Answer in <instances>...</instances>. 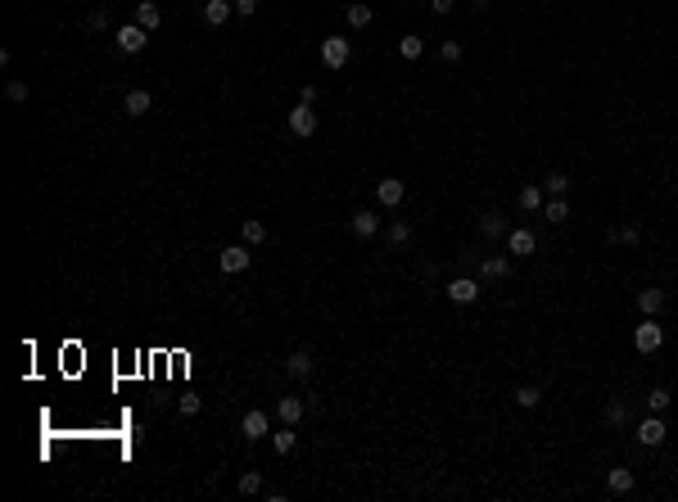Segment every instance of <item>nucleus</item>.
<instances>
[{"label":"nucleus","mask_w":678,"mask_h":502,"mask_svg":"<svg viewBox=\"0 0 678 502\" xmlns=\"http://www.w3.org/2000/svg\"><path fill=\"white\" fill-rule=\"evenodd\" d=\"M240 494H263V475L258 471H240Z\"/></svg>","instance_id":"obj_33"},{"label":"nucleus","mask_w":678,"mask_h":502,"mask_svg":"<svg viewBox=\"0 0 678 502\" xmlns=\"http://www.w3.org/2000/svg\"><path fill=\"white\" fill-rule=\"evenodd\" d=\"M507 231L511 227H507V217H502V213H484L480 217V236L484 240H498V236H507Z\"/></svg>","instance_id":"obj_21"},{"label":"nucleus","mask_w":678,"mask_h":502,"mask_svg":"<svg viewBox=\"0 0 678 502\" xmlns=\"http://www.w3.org/2000/svg\"><path fill=\"white\" fill-rule=\"evenodd\" d=\"M249 258H253V254H249L244 245H226L217 263H222V272H226V276H235V272H244V267H249Z\"/></svg>","instance_id":"obj_7"},{"label":"nucleus","mask_w":678,"mask_h":502,"mask_svg":"<svg viewBox=\"0 0 678 502\" xmlns=\"http://www.w3.org/2000/svg\"><path fill=\"white\" fill-rule=\"evenodd\" d=\"M285 371L299 375V380H308V375H312V353L308 349H294L290 358H285Z\"/></svg>","instance_id":"obj_20"},{"label":"nucleus","mask_w":678,"mask_h":502,"mask_svg":"<svg viewBox=\"0 0 678 502\" xmlns=\"http://www.w3.org/2000/svg\"><path fill=\"white\" fill-rule=\"evenodd\" d=\"M543 190H547V195H570V177L566 172H547V177H543Z\"/></svg>","instance_id":"obj_28"},{"label":"nucleus","mask_w":678,"mask_h":502,"mask_svg":"<svg viewBox=\"0 0 678 502\" xmlns=\"http://www.w3.org/2000/svg\"><path fill=\"white\" fill-rule=\"evenodd\" d=\"M606 240H619V245H642V231L624 227V231H606Z\"/></svg>","instance_id":"obj_32"},{"label":"nucleus","mask_w":678,"mask_h":502,"mask_svg":"<svg viewBox=\"0 0 678 502\" xmlns=\"http://www.w3.org/2000/svg\"><path fill=\"white\" fill-rule=\"evenodd\" d=\"M376 231H380V217L371 213V208H362V213H353V236H358V240H371Z\"/></svg>","instance_id":"obj_19"},{"label":"nucleus","mask_w":678,"mask_h":502,"mask_svg":"<svg viewBox=\"0 0 678 502\" xmlns=\"http://www.w3.org/2000/svg\"><path fill=\"white\" fill-rule=\"evenodd\" d=\"M389 245L407 249V245H412V227H407V222H394V227H389Z\"/></svg>","instance_id":"obj_30"},{"label":"nucleus","mask_w":678,"mask_h":502,"mask_svg":"<svg viewBox=\"0 0 678 502\" xmlns=\"http://www.w3.org/2000/svg\"><path fill=\"white\" fill-rule=\"evenodd\" d=\"M670 403H674V394L665 389V385H656V389L647 394V408H651V412H665V408H670Z\"/></svg>","instance_id":"obj_31"},{"label":"nucleus","mask_w":678,"mask_h":502,"mask_svg":"<svg viewBox=\"0 0 678 502\" xmlns=\"http://www.w3.org/2000/svg\"><path fill=\"white\" fill-rule=\"evenodd\" d=\"M403 195H407V186H403L398 177H385V181L376 186V199H380L385 208H398V204H403Z\"/></svg>","instance_id":"obj_10"},{"label":"nucleus","mask_w":678,"mask_h":502,"mask_svg":"<svg viewBox=\"0 0 678 502\" xmlns=\"http://www.w3.org/2000/svg\"><path fill=\"white\" fill-rule=\"evenodd\" d=\"M480 276H484V281H502V276H511V258H502V254L484 258V263H480Z\"/></svg>","instance_id":"obj_18"},{"label":"nucleus","mask_w":678,"mask_h":502,"mask_svg":"<svg viewBox=\"0 0 678 502\" xmlns=\"http://www.w3.org/2000/svg\"><path fill=\"white\" fill-rule=\"evenodd\" d=\"M113 41H118V50L122 55H140L149 45V32L140 23H127V27H118V32H113Z\"/></svg>","instance_id":"obj_1"},{"label":"nucleus","mask_w":678,"mask_h":502,"mask_svg":"<svg viewBox=\"0 0 678 502\" xmlns=\"http://www.w3.org/2000/svg\"><path fill=\"white\" fill-rule=\"evenodd\" d=\"M276 412H281V426H299V421H303V399H294V394H281Z\"/></svg>","instance_id":"obj_15"},{"label":"nucleus","mask_w":678,"mask_h":502,"mask_svg":"<svg viewBox=\"0 0 678 502\" xmlns=\"http://www.w3.org/2000/svg\"><path fill=\"white\" fill-rule=\"evenodd\" d=\"M348 55H353L348 36H326V41H321V64H326V69H344Z\"/></svg>","instance_id":"obj_2"},{"label":"nucleus","mask_w":678,"mask_h":502,"mask_svg":"<svg viewBox=\"0 0 678 502\" xmlns=\"http://www.w3.org/2000/svg\"><path fill=\"white\" fill-rule=\"evenodd\" d=\"M290 131L294 136H317V109L299 100V109H290Z\"/></svg>","instance_id":"obj_5"},{"label":"nucleus","mask_w":678,"mask_h":502,"mask_svg":"<svg viewBox=\"0 0 678 502\" xmlns=\"http://www.w3.org/2000/svg\"><path fill=\"white\" fill-rule=\"evenodd\" d=\"M177 408H181V417H195V412H199V399H195V394H186Z\"/></svg>","instance_id":"obj_37"},{"label":"nucleus","mask_w":678,"mask_h":502,"mask_svg":"<svg viewBox=\"0 0 678 502\" xmlns=\"http://www.w3.org/2000/svg\"><path fill=\"white\" fill-rule=\"evenodd\" d=\"M665 303H670V294H665V289H656V285L638 289V308H642V317H656Z\"/></svg>","instance_id":"obj_12"},{"label":"nucleus","mask_w":678,"mask_h":502,"mask_svg":"<svg viewBox=\"0 0 678 502\" xmlns=\"http://www.w3.org/2000/svg\"><path fill=\"white\" fill-rule=\"evenodd\" d=\"M471 5H489V0H471Z\"/></svg>","instance_id":"obj_40"},{"label":"nucleus","mask_w":678,"mask_h":502,"mask_svg":"<svg viewBox=\"0 0 678 502\" xmlns=\"http://www.w3.org/2000/svg\"><path fill=\"white\" fill-rule=\"evenodd\" d=\"M398 55H403V59H421L425 41H421V36H403V41H398Z\"/></svg>","instance_id":"obj_29"},{"label":"nucleus","mask_w":678,"mask_h":502,"mask_svg":"<svg viewBox=\"0 0 678 502\" xmlns=\"http://www.w3.org/2000/svg\"><path fill=\"white\" fill-rule=\"evenodd\" d=\"M231 14H235V0H208V5H204V23L208 27H222Z\"/></svg>","instance_id":"obj_14"},{"label":"nucleus","mask_w":678,"mask_h":502,"mask_svg":"<svg viewBox=\"0 0 678 502\" xmlns=\"http://www.w3.org/2000/svg\"><path fill=\"white\" fill-rule=\"evenodd\" d=\"M149 104H154V95H149L145 86H131V91L122 95V109H127L131 118H145V113H149Z\"/></svg>","instance_id":"obj_8"},{"label":"nucleus","mask_w":678,"mask_h":502,"mask_svg":"<svg viewBox=\"0 0 678 502\" xmlns=\"http://www.w3.org/2000/svg\"><path fill=\"white\" fill-rule=\"evenodd\" d=\"M5 95H9L14 104H23V100H27V82H9V86H5Z\"/></svg>","instance_id":"obj_35"},{"label":"nucleus","mask_w":678,"mask_h":502,"mask_svg":"<svg viewBox=\"0 0 678 502\" xmlns=\"http://www.w3.org/2000/svg\"><path fill=\"white\" fill-rule=\"evenodd\" d=\"M661 344H665V331L656 326V317H647V322L633 331V349H638V353H656Z\"/></svg>","instance_id":"obj_3"},{"label":"nucleus","mask_w":678,"mask_h":502,"mask_svg":"<svg viewBox=\"0 0 678 502\" xmlns=\"http://www.w3.org/2000/svg\"><path fill=\"white\" fill-rule=\"evenodd\" d=\"M507 249H511L515 258H533V231H529V227L507 231Z\"/></svg>","instance_id":"obj_11"},{"label":"nucleus","mask_w":678,"mask_h":502,"mask_svg":"<svg viewBox=\"0 0 678 502\" xmlns=\"http://www.w3.org/2000/svg\"><path fill=\"white\" fill-rule=\"evenodd\" d=\"M515 204H520L524 213H543V204H547V199H543V186H538V181H529V186H520V195H515Z\"/></svg>","instance_id":"obj_13"},{"label":"nucleus","mask_w":678,"mask_h":502,"mask_svg":"<svg viewBox=\"0 0 678 502\" xmlns=\"http://www.w3.org/2000/svg\"><path fill=\"white\" fill-rule=\"evenodd\" d=\"M253 9H258V0H235V14H244V18H249Z\"/></svg>","instance_id":"obj_39"},{"label":"nucleus","mask_w":678,"mask_h":502,"mask_svg":"<svg viewBox=\"0 0 678 502\" xmlns=\"http://www.w3.org/2000/svg\"><path fill=\"white\" fill-rule=\"evenodd\" d=\"M86 27H91V32H109V14H104V9H95V14L86 18Z\"/></svg>","instance_id":"obj_34"},{"label":"nucleus","mask_w":678,"mask_h":502,"mask_svg":"<svg viewBox=\"0 0 678 502\" xmlns=\"http://www.w3.org/2000/svg\"><path fill=\"white\" fill-rule=\"evenodd\" d=\"M452 5H457V0H429V9H434V14H452Z\"/></svg>","instance_id":"obj_38"},{"label":"nucleus","mask_w":678,"mask_h":502,"mask_svg":"<svg viewBox=\"0 0 678 502\" xmlns=\"http://www.w3.org/2000/svg\"><path fill=\"white\" fill-rule=\"evenodd\" d=\"M538 403H543V389H538V385H520V389H515V408L533 412Z\"/></svg>","instance_id":"obj_23"},{"label":"nucleus","mask_w":678,"mask_h":502,"mask_svg":"<svg viewBox=\"0 0 678 502\" xmlns=\"http://www.w3.org/2000/svg\"><path fill=\"white\" fill-rule=\"evenodd\" d=\"M665 434H670V430H665L661 412H656V417H647L642 426H638V443H642V448H661V443H665Z\"/></svg>","instance_id":"obj_6"},{"label":"nucleus","mask_w":678,"mask_h":502,"mask_svg":"<svg viewBox=\"0 0 678 502\" xmlns=\"http://www.w3.org/2000/svg\"><path fill=\"white\" fill-rule=\"evenodd\" d=\"M606 489H610V494H633V471H628V466H610L606 471Z\"/></svg>","instance_id":"obj_17"},{"label":"nucleus","mask_w":678,"mask_h":502,"mask_svg":"<svg viewBox=\"0 0 678 502\" xmlns=\"http://www.w3.org/2000/svg\"><path fill=\"white\" fill-rule=\"evenodd\" d=\"M344 18H348V27H367V23H371L376 14H371V5H362V0H353V5L344 9Z\"/></svg>","instance_id":"obj_24"},{"label":"nucleus","mask_w":678,"mask_h":502,"mask_svg":"<svg viewBox=\"0 0 678 502\" xmlns=\"http://www.w3.org/2000/svg\"><path fill=\"white\" fill-rule=\"evenodd\" d=\"M624 421H628V403H624V399H610V403H606V426L619 430Z\"/></svg>","instance_id":"obj_26"},{"label":"nucleus","mask_w":678,"mask_h":502,"mask_svg":"<svg viewBox=\"0 0 678 502\" xmlns=\"http://www.w3.org/2000/svg\"><path fill=\"white\" fill-rule=\"evenodd\" d=\"M543 217H547L552 227H561V222L570 217V204H566V195H552L547 204H543Z\"/></svg>","instance_id":"obj_22"},{"label":"nucleus","mask_w":678,"mask_h":502,"mask_svg":"<svg viewBox=\"0 0 678 502\" xmlns=\"http://www.w3.org/2000/svg\"><path fill=\"white\" fill-rule=\"evenodd\" d=\"M439 55H443L448 64H457V59H462V41H443V50H439Z\"/></svg>","instance_id":"obj_36"},{"label":"nucleus","mask_w":678,"mask_h":502,"mask_svg":"<svg viewBox=\"0 0 678 502\" xmlns=\"http://www.w3.org/2000/svg\"><path fill=\"white\" fill-rule=\"evenodd\" d=\"M290 448H294V426H281V430L272 434V452H276V457H285Z\"/></svg>","instance_id":"obj_27"},{"label":"nucleus","mask_w":678,"mask_h":502,"mask_svg":"<svg viewBox=\"0 0 678 502\" xmlns=\"http://www.w3.org/2000/svg\"><path fill=\"white\" fill-rule=\"evenodd\" d=\"M448 299H452V303H475V299H480V281H471V276L448 281Z\"/></svg>","instance_id":"obj_9"},{"label":"nucleus","mask_w":678,"mask_h":502,"mask_svg":"<svg viewBox=\"0 0 678 502\" xmlns=\"http://www.w3.org/2000/svg\"><path fill=\"white\" fill-rule=\"evenodd\" d=\"M240 236H244V245H263V240H267V227L258 217H244L240 222Z\"/></svg>","instance_id":"obj_25"},{"label":"nucleus","mask_w":678,"mask_h":502,"mask_svg":"<svg viewBox=\"0 0 678 502\" xmlns=\"http://www.w3.org/2000/svg\"><path fill=\"white\" fill-rule=\"evenodd\" d=\"M136 23L145 27V32H154V27L163 23V9H159L154 0H136Z\"/></svg>","instance_id":"obj_16"},{"label":"nucleus","mask_w":678,"mask_h":502,"mask_svg":"<svg viewBox=\"0 0 678 502\" xmlns=\"http://www.w3.org/2000/svg\"><path fill=\"white\" fill-rule=\"evenodd\" d=\"M240 434L249 443H258V439H272V417H267V412H244V421H240Z\"/></svg>","instance_id":"obj_4"}]
</instances>
